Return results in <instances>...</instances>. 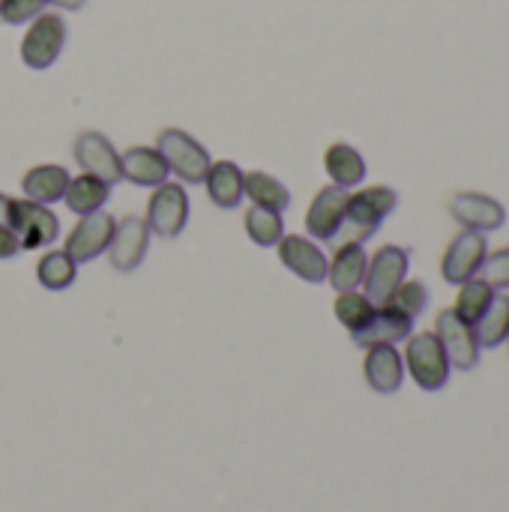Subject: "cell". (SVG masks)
Here are the masks:
<instances>
[{
  "label": "cell",
  "instance_id": "obj_8",
  "mask_svg": "<svg viewBox=\"0 0 509 512\" xmlns=\"http://www.w3.org/2000/svg\"><path fill=\"white\" fill-rule=\"evenodd\" d=\"M486 255H489V243H486V234L480 231H459L444 258H441V276L450 282V285H462L468 279H477V273L483 270L486 264Z\"/></svg>",
  "mask_w": 509,
  "mask_h": 512
},
{
  "label": "cell",
  "instance_id": "obj_33",
  "mask_svg": "<svg viewBox=\"0 0 509 512\" xmlns=\"http://www.w3.org/2000/svg\"><path fill=\"white\" fill-rule=\"evenodd\" d=\"M21 252V243H18V234L9 228V225H0V261H9Z\"/></svg>",
  "mask_w": 509,
  "mask_h": 512
},
{
  "label": "cell",
  "instance_id": "obj_23",
  "mask_svg": "<svg viewBox=\"0 0 509 512\" xmlns=\"http://www.w3.org/2000/svg\"><path fill=\"white\" fill-rule=\"evenodd\" d=\"M108 195H111V186L108 183H102L93 174H78V177H69V186H66L63 201H66V207L72 213L87 216V213L102 210L105 201H108Z\"/></svg>",
  "mask_w": 509,
  "mask_h": 512
},
{
  "label": "cell",
  "instance_id": "obj_31",
  "mask_svg": "<svg viewBox=\"0 0 509 512\" xmlns=\"http://www.w3.org/2000/svg\"><path fill=\"white\" fill-rule=\"evenodd\" d=\"M48 0H0V21L3 24H27L42 15Z\"/></svg>",
  "mask_w": 509,
  "mask_h": 512
},
{
  "label": "cell",
  "instance_id": "obj_4",
  "mask_svg": "<svg viewBox=\"0 0 509 512\" xmlns=\"http://www.w3.org/2000/svg\"><path fill=\"white\" fill-rule=\"evenodd\" d=\"M66 45V21L57 12H42L30 21L21 39V60L30 69H48Z\"/></svg>",
  "mask_w": 509,
  "mask_h": 512
},
{
  "label": "cell",
  "instance_id": "obj_17",
  "mask_svg": "<svg viewBox=\"0 0 509 512\" xmlns=\"http://www.w3.org/2000/svg\"><path fill=\"white\" fill-rule=\"evenodd\" d=\"M363 375L375 393H396L405 381V360L396 345H372L366 348Z\"/></svg>",
  "mask_w": 509,
  "mask_h": 512
},
{
  "label": "cell",
  "instance_id": "obj_3",
  "mask_svg": "<svg viewBox=\"0 0 509 512\" xmlns=\"http://www.w3.org/2000/svg\"><path fill=\"white\" fill-rule=\"evenodd\" d=\"M156 150L168 162V171H174L183 183H204L210 168V153L201 141H195L183 129H162L156 138Z\"/></svg>",
  "mask_w": 509,
  "mask_h": 512
},
{
  "label": "cell",
  "instance_id": "obj_18",
  "mask_svg": "<svg viewBox=\"0 0 509 512\" xmlns=\"http://www.w3.org/2000/svg\"><path fill=\"white\" fill-rule=\"evenodd\" d=\"M120 171L123 180L135 183V186H162L168 180V162L162 159V153L156 147H129L120 156Z\"/></svg>",
  "mask_w": 509,
  "mask_h": 512
},
{
  "label": "cell",
  "instance_id": "obj_21",
  "mask_svg": "<svg viewBox=\"0 0 509 512\" xmlns=\"http://www.w3.org/2000/svg\"><path fill=\"white\" fill-rule=\"evenodd\" d=\"M69 186V171L63 165H36L21 177V189L30 201L36 204H54L63 201Z\"/></svg>",
  "mask_w": 509,
  "mask_h": 512
},
{
  "label": "cell",
  "instance_id": "obj_6",
  "mask_svg": "<svg viewBox=\"0 0 509 512\" xmlns=\"http://www.w3.org/2000/svg\"><path fill=\"white\" fill-rule=\"evenodd\" d=\"M408 261H411V252L402 249V246H381L369 264H366V279H363V294L375 303V306H384L390 300V294L405 282V273H408Z\"/></svg>",
  "mask_w": 509,
  "mask_h": 512
},
{
  "label": "cell",
  "instance_id": "obj_14",
  "mask_svg": "<svg viewBox=\"0 0 509 512\" xmlns=\"http://www.w3.org/2000/svg\"><path fill=\"white\" fill-rule=\"evenodd\" d=\"M450 216L465 225L468 231H498L507 222V210L501 201L483 195V192H459L450 201Z\"/></svg>",
  "mask_w": 509,
  "mask_h": 512
},
{
  "label": "cell",
  "instance_id": "obj_12",
  "mask_svg": "<svg viewBox=\"0 0 509 512\" xmlns=\"http://www.w3.org/2000/svg\"><path fill=\"white\" fill-rule=\"evenodd\" d=\"M147 243H150V228L147 219L141 216H123L114 225V237L108 246V261L114 270L120 273H132L141 267L144 255H147Z\"/></svg>",
  "mask_w": 509,
  "mask_h": 512
},
{
  "label": "cell",
  "instance_id": "obj_9",
  "mask_svg": "<svg viewBox=\"0 0 509 512\" xmlns=\"http://www.w3.org/2000/svg\"><path fill=\"white\" fill-rule=\"evenodd\" d=\"M435 336L441 339L453 369L471 372L480 363V342L471 324H465L453 309H441L435 318Z\"/></svg>",
  "mask_w": 509,
  "mask_h": 512
},
{
  "label": "cell",
  "instance_id": "obj_20",
  "mask_svg": "<svg viewBox=\"0 0 509 512\" xmlns=\"http://www.w3.org/2000/svg\"><path fill=\"white\" fill-rule=\"evenodd\" d=\"M366 264H369V255L363 243H342L333 261L327 264V279L336 291H357L366 279Z\"/></svg>",
  "mask_w": 509,
  "mask_h": 512
},
{
  "label": "cell",
  "instance_id": "obj_30",
  "mask_svg": "<svg viewBox=\"0 0 509 512\" xmlns=\"http://www.w3.org/2000/svg\"><path fill=\"white\" fill-rule=\"evenodd\" d=\"M426 303H429V291H426V285L417 282V279H405V282L390 294V300H387V306H396V309H402V312L411 315V318H417V315L426 309Z\"/></svg>",
  "mask_w": 509,
  "mask_h": 512
},
{
  "label": "cell",
  "instance_id": "obj_19",
  "mask_svg": "<svg viewBox=\"0 0 509 512\" xmlns=\"http://www.w3.org/2000/svg\"><path fill=\"white\" fill-rule=\"evenodd\" d=\"M243 171L237 162L231 159H222V162H210L207 168V177H204V186H207V195L216 207L222 210H234L240 201H243Z\"/></svg>",
  "mask_w": 509,
  "mask_h": 512
},
{
  "label": "cell",
  "instance_id": "obj_35",
  "mask_svg": "<svg viewBox=\"0 0 509 512\" xmlns=\"http://www.w3.org/2000/svg\"><path fill=\"white\" fill-rule=\"evenodd\" d=\"M51 6H60V9H81L87 0H48Z\"/></svg>",
  "mask_w": 509,
  "mask_h": 512
},
{
  "label": "cell",
  "instance_id": "obj_34",
  "mask_svg": "<svg viewBox=\"0 0 509 512\" xmlns=\"http://www.w3.org/2000/svg\"><path fill=\"white\" fill-rule=\"evenodd\" d=\"M9 204H12V198L0 192V225H9Z\"/></svg>",
  "mask_w": 509,
  "mask_h": 512
},
{
  "label": "cell",
  "instance_id": "obj_26",
  "mask_svg": "<svg viewBox=\"0 0 509 512\" xmlns=\"http://www.w3.org/2000/svg\"><path fill=\"white\" fill-rule=\"evenodd\" d=\"M78 276V264L66 255V249H51L39 258L36 264V279L42 288L48 291H63L75 282Z\"/></svg>",
  "mask_w": 509,
  "mask_h": 512
},
{
  "label": "cell",
  "instance_id": "obj_22",
  "mask_svg": "<svg viewBox=\"0 0 509 512\" xmlns=\"http://www.w3.org/2000/svg\"><path fill=\"white\" fill-rule=\"evenodd\" d=\"M324 168L333 177V183L342 186V189H351V186L363 183V177H366V159L360 156L357 147H351L345 141H336V144L327 147Z\"/></svg>",
  "mask_w": 509,
  "mask_h": 512
},
{
  "label": "cell",
  "instance_id": "obj_32",
  "mask_svg": "<svg viewBox=\"0 0 509 512\" xmlns=\"http://www.w3.org/2000/svg\"><path fill=\"white\" fill-rule=\"evenodd\" d=\"M480 273H483V279H486L495 291L509 288V246L489 252V255H486V264H483V270H480Z\"/></svg>",
  "mask_w": 509,
  "mask_h": 512
},
{
  "label": "cell",
  "instance_id": "obj_15",
  "mask_svg": "<svg viewBox=\"0 0 509 512\" xmlns=\"http://www.w3.org/2000/svg\"><path fill=\"white\" fill-rule=\"evenodd\" d=\"M279 249V261L294 273L300 276L303 282H324L327 279V255L321 252V246H315L309 237H300V234H282V240L276 243Z\"/></svg>",
  "mask_w": 509,
  "mask_h": 512
},
{
  "label": "cell",
  "instance_id": "obj_2",
  "mask_svg": "<svg viewBox=\"0 0 509 512\" xmlns=\"http://www.w3.org/2000/svg\"><path fill=\"white\" fill-rule=\"evenodd\" d=\"M405 369L411 372L414 384L426 393H438L450 381V360L435 333H411L405 345Z\"/></svg>",
  "mask_w": 509,
  "mask_h": 512
},
{
  "label": "cell",
  "instance_id": "obj_27",
  "mask_svg": "<svg viewBox=\"0 0 509 512\" xmlns=\"http://www.w3.org/2000/svg\"><path fill=\"white\" fill-rule=\"evenodd\" d=\"M495 300V288L486 282V279H468L459 285V297H456V306L453 312L465 321V324H477L483 318V312L489 309V303Z\"/></svg>",
  "mask_w": 509,
  "mask_h": 512
},
{
  "label": "cell",
  "instance_id": "obj_1",
  "mask_svg": "<svg viewBox=\"0 0 509 512\" xmlns=\"http://www.w3.org/2000/svg\"><path fill=\"white\" fill-rule=\"evenodd\" d=\"M396 204H399V192L390 186H366V189L348 195L345 222H342L336 240H342V243L369 240L381 228V222L396 210Z\"/></svg>",
  "mask_w": 509,
  "mask_h": 512
},
{
  "label": "cell",
  "instance_id": "obj_29",
  "mask_svg": "<svg viewBox=\"0 0 509 512\" xmlns=\"http://www.w3.org/2000/svg\"><path fill=\"white\" fill-rule=\"evenodd\" d=\"M243 222H246L249 240H252L255 246H264V249H267V246H276V243L282 240V234H285L282 213H273V210L258 207V204H252V207L246 210Z\"/></svg>",
  "mask_w": 509,
  "mask_h": 512
},
{
  "label": "cell",
  "instance_id": "obj_25",
  "mask_svg": "<svg viewBox=\"0 0 509 512\" xmlns=\"http://www.w3.org/2000/svg\"><path fill=\"white\" fill-rule=\"evenodd\" d=\"M477 342L480 348H498L504 345L509 336V300L504 294H495V300L489 303V309L483 312V318L474 324Z\"/></svg>",
  "mask_w": 509,
  "mask_h": 512
},
{
  "label": "cell",
  "instance_id": "obj_36",
  "mask_svg": "<svg viewBox=\"0 0 509 512\" xmlns=\"http://www.w3.org/2000/svg\"><path fill=\"white\" fill-rule=\"evenodd\" d=\"M507 345H509V336H507Z\"/></svg>",
  "mask_w": 509,
  "mask_h": 512
},
{
  "label": "cell",
  "instance_id": "obj_28",
  "mask_svg": "<svg viewBox=\"0 0 509 512\" xmlns=\"http://www.w3.org/2000/svg\"><path fill=\"white\" fill-rule=\"evenodd\" d=\"M375 309H378V306H375L366 294H357V291H339V297H336V303H333V312H336L339 324H342L351 336L360 333V330L372 321Z\"/></svg>",
  "mask_w": 509,
  "mask_h": 512
},
{
  "label": "cell",
  "instance_id": "obj_10",
  "mask_svg": "<svg viewBox=\"0 0 509 512\" xmlns=\"http://www.w3.org/2000/svg\"><path fill=\"white\" fill-rule=\"evenodd\" d=\"M114 225H117V219L108 216V213H102V210L81 216L75 222V228L69 231V237H66V255L75 264H87V261L99 258L111 246Z\"/></svg>",
  "mask_w": 509,
  "mask_h": 512
},
{
  "label": "cell",
  "instance_id": "obj_16",
  "mask_svg": "<svg viewBox=\"0 0 509 512\" xmlns=\"http://www.w3.org/2000/svg\"><path fill=\"white\" fill-rule=\"evenodd\" d=\"M411 330H414V318L405 315L402 309L384 303V306L375 309L372 321H369L360 333H354L351 339H354V345H360V348L396 345V342H405V339L411 336Z\"/></svg>",
  "mask_w": 509,
  "mask_h": 512
},
{
  "label": "cell",
  "instance_id": "obj_7",
  "mask_svg": "<svg viewBox=\"0 0 509 512\" xmlns=\"http://www.w3.org/2000/svg\"><path fill=\"white\" fill-rule=\"evenodd\" d=\"M189 222V195L180 183H162L156 186L150 204H147V228L150 234L171 240L177 237Z\"/></svg>",
  "mask_w": 509,
  "mask_h": 512
},
{
  "label": "cell",
  "instance_id": "obj_13",
  "mask_svg": "<svg viewBox=\"0 0 509 512\" xmlns=\"http://www.w3.org/2000/svg\"><path fill=\"white\" fill-rule=\"evenodd\" d=\"M348 189L330 183L324 189H318V195L312 198L309 210H306V231L315 237V240H324V243H333L342 222H345V207H348Z\"/></svg>",
  "mask_w": 509,
  "mask_h": 512
},
{
  "label": "cell",
  "instance_id": "obj_5",
  "mask_svg": "<svg viewBox=\"0 0 509 512\" xmlns=\"http://www.w3.org/2000/svg\"><path fill=\"white\" fill-rule=\"evenodd\" d=\"M9 228L18 234L21 249H42L51 246L60 234V219L45 207L30 198H12L9 204Z\"/></svg>",
  "mask_w": 509,
  "mask_h": 512
},
{
  "label": "cell",
  "instance_id": "obj_11",
  "mask_svg": "<svg viewBox=\"0 0 509 512\" xmlns=\"http://www.w3.org/2000/svg\"><path fill=\"white\" fill-rule=\"evenodd\" d=\"M72 156H75V162L81 165L84 174H93V177H99L108 186L123 180L120 153L114 150V144L102 132H93V129L81 132L75 138V144H72Z\"/></svg>",
  "mask_w": 509,
  "mask_h": 512
},
{
  "label": "cell",
  "instance_id": "obj_24",
  "mask_svg": "<svg viewBox=\"0 0 509 512\" xmlns=\"http://www.w3.org/2000/svg\"><path fill=\"white\" fill-rule=\"evenodd\" d=\"M243 192L249 195L252 204L258 207H267L273 213H285L291 207V192L282 180H276L273 174L267 171H249L243 177Z\"/></svg>",
  "mask_w": 509,
  "mask_h": 512
}]
</instances>
